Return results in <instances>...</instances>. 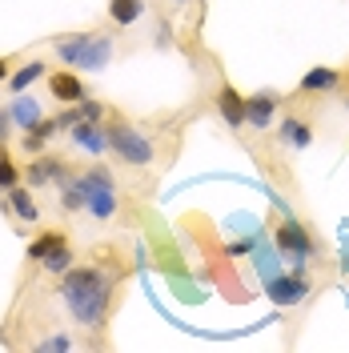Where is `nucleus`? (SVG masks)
I'll return each mask as SVG.
<instances>
[{
  "mask_svg": "<svg viewBox=\"0 0 349 353\" xmlns=\"http://www.w3.org/2000/svg\"><path fill=\"white\" fill-rule=\"evenodd\" d=\"M68 176V161L61 157H48V153H37L32 165H28V185L32 189H44V185H61Z\"/></svg>",
  "mask_w": 349,
  "mask_h": 353,
  "instance_id": "1a4fd4ad",
  "label": "nucleus"
},
{
  "mask_svg": "<svg viewBox=\"0 0 349 353\" xmlns=\"http://www.w3.org/2000/svg\"><path fill=\"white\" fill-rule=\"evenodd\" d=\"M37 350H72V337H65V333H57V337H41L37 341Z\"/></svg>",
  "mask_w": 349,
  "mask_h": 353,
  "instance_id": "5701e85b",
  "label": "nucleus"
},
{
  "mask_svg": "<svg viewBox=\"0 0 349 353\" xmlns=\"http://www.w3.org/2000/svg\"><path fill=\"white\" fill-rule=\"evenodd\" d=\"M273 241H277V249H281L285 257L293 265H306L313 253H317V241H313V233H309L301 221L285 217L281 225H277V233H273Z\"/></svg>",
  "mask_w": 349,
  "mask_h": 353,
  "instance_id": "39448f33",
  "label": "nucleus"
},
{
  "mask_svg": "<svg viewBox=\"0 0 349 353\" xmlns=\"http://www.w3.org/2000/svg\"><path fill=\"white\" fill-rule=\"evenodd\" d=\"M112 289H117V277L105 273L101 265H77V269H68L61 273V301L68 305V313L88 325V330H97V325H105L109 321V309H112Z\"/></svg>",
  "mask_w": 349,
  "mask_h": 353,
  "instance_id": "f257e3e1",
  "label": "nucleus"
},
{
  "mask_svg": "<svg viewBox=\"0 0 349 353\" xmlns=\"http://www.w3.org/2000/svg\"><path fill=\"white\" fill-rule=\"evenodd\" d=\"M265 293L273 297V305H301L309 293V277H306V265H293L289 273H277V277H269V285H265Z\"/></svg>",
  "mask_w": 349,
  "mask_h": 353,
  "instance_id": "423d86ee",
  "label": "nucleus"
},
{
  "mask_svg": "<svg viewBox=\"0 0 349 353\" xmlns=\"http://www.w3.org/2000/svg\"><path fill=\"white\" fill-rule=\"evenodd\" d=\"M8 65H12V61H8V57H0V85H8V77H12Z\"/></svg>",
  "mask_w": 349,
  "mask_h": 353,
  "instance_id": "a878e982",
  "label": "nucleus"
},
{
  "mask_svg": "<svg viewBox=\"0 0 349 353\" xmlns=\"http://www.w3.org/2000/svg\"><path fill=\"white\" fill-rule=\"evenodd\" d=\"M77 109H81V121H101V117H105V105H101V101H77Z\"/></svg>",
  "mask_w": 349,
  "mask_h": 353,
  "instance_id": "4be33fe9",
  "label": "nucleus"
},
{
  "mask_svg": "<svg viewBox=\"0 0 349 353\" xmlns=\"http://www.w3.org/2000/svg\"><path fill=\"white\" fill-rule=\"evenodd\" d=\"M17 129L12 125V117H8V109H0V141H8V132Z\"/></svg>",
  "mask_w": 349,
  "mask_h": 353,
  "instance_id": "b1692460",
  "label": "nucleus"
},
{
  "mask_svg": "<svg viewBox=\"0 0 349 353\" xmlns=\"http://www.w3.org/2000/svg\"><path fill=\"white\" fill-rule=\"evenodd\" d=\"M173 4H177V8H189V0H173Z\"/></svg>",
  "mask_w": 349,
  "mask_h": 353,
  "instance_id": "bb28decb",
  "label": "nucleus"
},
{
  "mask_svg": "<svg viewBox=\"0 0 349 353\" xmlns=\"http://www.w3.org/2000/svg\"><path fill=\"white\" fill-rule=\"evenodd\" d=\"M41 77H48V65H44V61H28V65H21L8 77V92H28Z\"/></svg>",
  "mask_w": 349,
  "mask_h": 353,
  "instance_id": "f3484780",
  "label": "nucleus"
},
{
  "mask_svg": "<svg viewBox=\"0 0 349 353\" xmlns=\"http://www.w3.org/2000/svg\"><path fill=\"white\" fill-rule=\"evenodd\" d=\"M333 88H341V68L317 65L301 77V92H333Z\"/></svg>",
  "mask_w": 349,
  "mask_h": 353,
  "instance_id": "4468645a",
  "label": "nucleus"
},
{
  "mask_svg": "<svg viewBox=\"0 0 349 353\" xmlns=\"http://www.w3.org/2000/svg\"><path fill=\"white\" fill-rule=\"evenodd\" d=\"M346 109H349V92H346Z\"/></svg>",
  "mask_w": 349,
  "mask_h": 353,
  "instance_id": "cd10ccee",
  "label": "nucleus"
},
{
  "mask_svg": "<svg viewBox=\"0 0 349 353\" xmlns=\"http://www.w3.org/2000/svg\"><path fill=\"white\" fill-rule=\"evenodd\" d=\"M52 52L61 57V65L81 68V72H105L117 52L109 32H72V37H57Z\"/></svg>",
  "mask_w": 349,
  "mask_h": 353,
  "instance_id": "f03ea898",
  "label": "nucleus"
},
{
  "mask_svg": "<svg viewBox=\"0 0 349 353\" xmlns=\"http://www.w3.org/2000/svg\"><path fill=\"white\" fill-rule=\"evenodd\" d=\"M61 245H68L65 229H48V233H41L37 241H28V261H44L48 253H57Z\"/></svg>",
  "mask_w": 349,
  "mask_h": 353,
  "instance_id": "6ab92c4d",
  "label": "nucleus"
},
{
  "mask_svg": "<svg viewBox=\"0 0 349 353\" xmlns=\"http://www.w3.org/2000/svg\"><path fill=\"white\" fill-rule=\"evenodd\" d=\"M217 112L229 129H245V125H249V121H245V97H241L233 85L217 88Z\"/></svg>",
  "mask_w": 349,
  "mask_h": 353,
  "instance_id": "f8f14e48",
  "label": "nucleus"
},
{
  "mask_svg": "<svg viewBox=\"0 0 349 353\" xmlns=\"http://www.w3.org/2000/svg\"><path fill=\"white\" fill-rule=\"evenodd\" d=\"M277 141H281L285 149L306 153L309 145H313V125H309V121H301V117H289V112H285L281 129H277Z\"/></svg>",
  "mask_w": 349,
  "mask_h": 353,
  "instance_id": "ddd939ff",
  "label": "nucleus"
},
{
  "mask_svg": "<svg viewBox=\"0 0 349 353\" xmlns=\"http://www.w3.org/2000/svg\"><path fill=\"white\" fill-rule=\"evenodd\" d=\"M68 141H72V149H81V153H88V157L109 153V129H105L101 121H77V125L68 129Z\"/></svg>",
  "mask_w": 349,
  "mask_h": 353,
  "instance_id": "0eeeda50",
  "label": "nucleus"
},
{
  "mask_svg": "<svg viewBox=\"0 0 349 353\" xmlns=\"http://www.w3.org/2000/svg\"><path fill=\"white\" fill-rule=\"evenodd\" d=\"M41 265H44V273H57V277H61V273H68V269H72V249H68V245H61V249H57V253H48Z\"/></svg>",
  "mask_w": 349,
  "mask_h": 353,
  "instance_id": "412c9836",
  "label": "nucleus"
},
{
  "mask_svg": "<svg viewBox=\"0 0 349 353\" xmlns=\"http://www.w3.org/2000/svg\"><path fill=\"white\" fill-rule=\"evenodd\" d=\"M277 109H281V92H273V88H261V92L245 97V121H249V125H253L257 132L273 125Z\"/></svg>",
  "mask_w": 349,
  "mask_h": 353,
  "instance_id": "6e6552de",
  "label": "nucleus"
},
{
  "mask_svg": "<svg viewBox=\"0 0 349 353\" xmlns=\"http://www.w3.org/2000/svg\"><path fill=\"white\" fill-rule=\"evenodd\" d=\"M4 201H8V213H17V217L28 221V225L41 217V205H37V197H32V185H28V189H24V185L8 189V197Z\"/></svg>",
  "mask_w": 349,
  "mask_h": 353,
  "instance_id": "2eb2a0df",
  "label": "nucleus"
},
{
  "mask_svg": "<svg viewBox=\"0 0 349 353\" xmlns=\"http://www.w3.org/2000/svg\"><path fill=\"white\" fill-rule=\"evenodd\" d=\"M153 41H157V48H169V24H165V21L157 24V32H153Z\"/></svg>",
  "mask_w": 349,
  "mask_h": 353,
  "instance_id": "393cba45",
  "label": "nucleus"
},
{
  "mask_svg": "<svg viewBox=\"0 0 349 353\" xmlns=\"http://www.w3.org/2000/svg\"><path fill=\"white\" fill-rule=\"evenodd\" d=\"M57 132H61V121H57V117H44L41 125H37V129H28L21 137V145H24V153H44V145H48V141H52V137H57Z\"/></svg>",
  "mask_w": 349,
  "mask_h": 353,
  "instance_id": "dca6fc26",
  "label": "nucleus"
},
{
  "mask_svg": "<svg viewBox=\"0 0 349 353\" xmlns=\"http://www.w3.org/2000/svg\"><path fill=\"white\" fill-rule=\"evenodd\" d=\"M77 181H81V193H85V213L92 221H109L117 213V205H121L112 173L105 165H88L85 173H77Z\"/></svg>",
  "mask_w": 349,
  "mask_h": 353,
  "instance_id": "7ed1b4c3",
  "label": "nucleus"
},
{
  "mask_svg": "<svg viewBox=\"0 0 349 353\" xmlns=\"http://www.w3.org/2000/svg\"><path fill=\"white\" fill-rule=\"evenodd\" d=\"M141 17H145V0H109V21L112 24L132 28Z\"/></svg>",
  "mask_w": 349,
  "mask_h": 353,
  "instance_id": "a211bd4d",
  "label": "nucleus"
},
{
  "mask_svg": "<svg viewBox=\"0 0 349 353\" xmlns=\"http://www.w3.org/2000/svg\"><path fill=\"white\" fill-rule=\"evenodd\" d=\"M109 149L121 157L125 165H137V169L153 165V157H157V145L149 141V132L132 129V125H125V121L109 125Z\"/></svg>",
  "mask_w": 349,
  "mask_h": 353,
  "instance_id": "20e7f679",
  "label": "nucleus"
},
{
  "mask_svg": "<svg viewBox=\"0 0 349 353\" xmlns=\"http://www.w3.org/2000/svg\"><path fill=\"white\" fill-rule=\"evenodd\" d=\"M48 81V92L57 97V101H65V105H77V101H85V81L77 77V72H68V68H57V72H48L44 77Z\"/></svg>",
  "mask_w": 349,
  "mask_h": 353,
  "instance_id": "9b49d317",
  "label": "nucleus"
},
{
  "mask_svg": "<svg viewBox=\"0 0 349 353\" xmlns=\"http://www.w3.org/2000/svg\"><path fill=\"white\" fill-rule=\"evenodd\" d=\"M8 117H12V125H17V132H28L37 129L44 121V109L41 101L32 97V92H12V105H8Z\"/></svg>",
  "mask_w": 349,
  "mask_h": 353,
  "instance_id": "9d476101",
  "label": "nucleus"
},
{
  "mask_svg": "<svg viewBox=\"0 0 349 353\" xmlns=\"http://www.w3.org/2000/svg\"><path fill=\"white\" fill-rule=\"evenodd\" d=\"M21 185V165L12 161V153L4 149V141H0V189L8 193V189H17Z\"/></svg>",
  "mask_w": 349,
  "mask_h": 353,
  "instance_id": "aec40b11",
  "label": "nucleus"
}]
</instances>
